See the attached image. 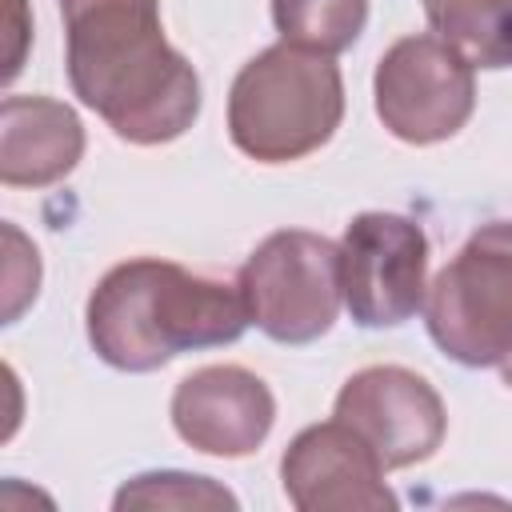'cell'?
<instances>
[{
  "label": "cell",
  "instance_id": "cell-1",
  "mask_svg": "<svg viewBox=\"0 0 512 512\" xmlns=\"http://www.w3.org/2000/svg\"><path fill=\"white\" fill-rule=\"evenodd\" d=\"M72 92L128 144H168L200 116L196 68L164 40L160 0H60Z\"/></svg>",
  "mask_w": 512,
  "mask_h": 512
},
{
  "label": "cell",
  "instance_id": "cell-2",
  "mask_svg": "<svg viewBox=\"0 0 512 512\" xmlns=\"http://www.w3.org/2000/svg\"><path fill=\"white\" fill-rule=\"evenodd\" d=\"M88 340L120 372H152L180 352L216 348L252 324L240 284L140 256L116 264L88 296Z\"/></svg>",
  "mask_w": 512,
  "mask_h": 512
},
{
  "label": "cell",
  "instance_id": "cell-3",
  "mask_svg": "<svg viewBox=\"0 0 512 512\" xmlns=\"http://www.w3.org/2000/svg\"><path fill=\"white\" fill-rule=\"evenodd\" d=\"M340 120L344 80L332 56L284 40L252 56L228 92V136L260 164H288L316 152Z\"/></svg>",
  "mask_w": 512,
  "mask_h": 512
},
{
  "label": "cell",
  "instance_id": "cell-4",
  "mask_svg": "<svg viewBox=\"0 0 512 512\" xmlns=\"http://www.w3.org/2000/svg\"><path fill=\"white\" fill-rule=\"evenodd\" d=\"M424 320L444 356L464 368L512 360V220L476 228L436 272Z\"/></svg>",
  "mask_w": 512,
  "mask_h": 512
},
{
  "label": "cell",
  "instance_id": "cell-5",
  "mask_svg": "<svg viewBox=\"0 0 512 512\" xmlns=\"http://www.w3.org/2000/svg\"><path fill=\"white\" fill-rule=\"evenodd\" d=\"M240 292L252 324L276 344L320 340L340 312V244L284 228L272 232L240 268Z\"/></svg>",
  "mask_w": 512,
  "mask_h": 512
},
{
  "label": "cell",
  "instance_id": "cell-6",
  "mask_svg": "<svg viewBox=\"0 0 512 512\" xmlns=\"http://www.w3.org/2000/svg\"><path fill=\"white\" fill-rule=\"evenodd\" d=\"M376 116L404 144L456 136L476 108V72L440 36H404L376 64Z\"/></svg>",
  "mask_w": 512,
  "mask_h": 512
},
{
  "label": "cell",
  "instance_id": "cell-7",
  "mask_svg": "<svg viewBox=\"0 0 512 512\" xmlns=\"http://www.w3.org/2000/svg\"><path fill=\"white\" fill-rule=\"evenodd\" d=\"M428 236L396 212H360L340 236V288L356 324L396 328L424 304Z\"/></svg>",
  "mask_w": 512,
  "mask_h": 512
},
{
  "label": "cell",
  "instance_id": "cell-8",
  "mask_svg": "<svg viewBox=\"0 0 512 512\" xmlns=\"http://www.w3.org/2000/svg\"><path fill=\"white\" fill-rule=\"evenodd\" d=\"M336 420L376 452L384 472L428 460L448 428L436 388L400 364H372L348 376L336 396Z\"/></svg>",
  "mask_w": 512,
  "mask_h": 512
},
{
  "label": "cell",
  "instance_id": "cell-9",
  "mask_svg": "<svg viewBox=\"0 0 512 512\" xmlns=\"http://www.w3.org/2000/svg\"><path fill=\"white\" fill-rule=\"evenodd\" d=\"M284 496L300 512H384L396 508L376 452L344 424L304 428L280 456Z\"/></svg>",
  "mask_w": 512,
  "mask_h": 512
},
{
  "label": "cell",
  "instance_id": "cell-10",
  "mask_svg": "<svg viewBox=\"0 0 512 512\" xmlns=\"http://www.w3.org/2000/svg\"><path fill=\"white\" fill-rule=\"evenodd\" d=\"M276 420L268 384L240 364H208L188 372L172 392V428L184 444L208 456H248L264 444Z\"/></svg>",
  "mask_w": 512,
  "mask_h": 512
},
{
  "label": "cell",
  "instance_id": "cell-11",
  "mask_svg": "<svg viewBox=\"0 0 512 512\" xmlns=\"http://www.w3.org/2000/svg\"><path fill=\"white\" fill-rule=\"evenodd\" d=\"M84 156L80 116L52 96H4L0 104V180L8 188H48Z\"/></svg>",
  "mask_w": 512,
  "mask_h": 512
},
{
  "label": "cell",
  "instance_id": "cell-12",
  "mask_svg": "<svg viewBox=\"0 0 512 512\" xmlns=\"http://www.w3.org/2000/svg\"><path fill=\"white\" fill-rule=\"evenodd\" d=\"M424 16L472 68L512 64V0H424Z\"/></svg>",
  "mask_w": 512,
  "mask_h": 512
},
{
  "label": "cell",
  "instance_id": "cell-13",
  "mask_svg": "<svg viewBox=\"0 0 512 512\" xmlns=\"http://www.w3.org/2000/svg\"><path fill=\"white\" fill-rule=\"evenodd\" d=\"M272 20L284 44L336 56L364 32L368 0H272Z\"/></svg>",
  "mask_w": 512,
  "mask_h": 512
},
{
  "label": "cell",
  "instance_id": "cell-14",
  "mask_svg": "<svg viewBox=\"0 0 512 512\" xmlns=\"http://www.w3.org/2000/svg\"><path fill=\"white\" fill-rule=\"evenodd\" d=\"M124 508H236V496L220 488L208 476H188V472H144L132 476L116 500Z\"/></svg>",
  "mask_w": 512,
  "mask_h": 512
},
{
  "label": "cell",
  "instance_id": "cell-15",
  "mask_svg": "<svg viewBox=\"0 0 512 512\" xmlns=\"http://www.w3.org/2000/svg\"><path fill=\"white\" fill-rule=\"evenodd\" d=\"M0 232H4V324H12L24 312V304L36 300L40 256L12 224H4Z\"/></svg>",
  "mask_w": 512,
  "mask_h": 512
},
{
  "label": "cell",
  "instance_id": "cell-16",
  "mask_svg": "<svg viewBox=\"0 0 512 512\" xmlns=\"http://www.w3.org/2000/svg\"><path fill=\"white\" fill-rule=\"evenodd\" d=\"M504 384L512 388V360H504Z\"/></svg>",
  "mask_w": 512,
  "mask_h": 512
}]
</instances>
